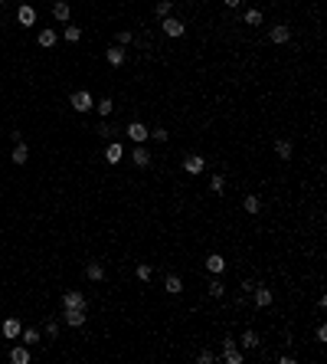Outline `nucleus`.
Here are the masks:
<instances>
[{"label":"nucleus","mask_w":327,"mask_h":364,"mask_svg":"<svg viewBox=\"0 0 327 364\" xmlns=\"http://www.w3.org/2000/svg\"><path fill=\"white\" fill-rule=\"evenodd\" d=\"M59 335V322H46V338H56Z\"/></svg>","instance_id":"35"},{"label":"nucleus","mask_w":327,"mask_h":364,"mask_svg":"<svg viewBox=\"0 0 327 364\" xmlns=\"http://www.w3.org/2000/svg\"><path fill=\"white\" fill-rule=\"evenodd\" d=\"M131 161H134L138 167H148V164H151V151L144 148V144H138V148L131 151Z\"/></svg>","instance_id":"11"},{"label":"nucleus","mask_w":327,"mask_h":364,"mask_svg":"<svg viewBox=\"0 0 327 364\" xmlns=\"http://www.w3.org/2000/svg\"><path fill=\"white\" fill-rule=\"evenodd\" d=\"M151 276H154V269H151L148 262H141V266H138V279H141V282H148Z\"/></svg>","instance_id":"31"},{"label":"nucleus","mask_w":327,"mask_h":364,"mask_svg":"<svg viewBox=\"0 0 327 364\" xmlns=\"http://www.w3.org/2000/svg\"><path fill=\"white\" fill-rule=\"evenodd\" d=\"M36 341H39L36 328H23V345H26V348H30V345H36Z\"/></svg>","instance_id":"28"},{"label":"nucleus","mask_w":327,"mask_h":364,"mask_svg":"<svg viewBox=\"0 0 327 364\" xmlns=\"http://www.w3.org/2000/svg\"><path fill=\"white\" fill-rule=\"evenodd\" d=\"M72 109L76 112H92L95 109V99H92V92H85V89H79V92H72Z\"/></svg>","instance_id":"1"},{"label":"nucleus","mask_w":327,"mask_h":364,"mask_svg":"<svg viewBox=\"0 0 327 364\" xmlns=\"http://www.w3.org/2000/svg\"><path fill=\"white\" fill-rule=\"evenodd\" d=\"M242 345H245V348H258V335H255V332H252V328H249V332L242 335Z\"/></svg>","instance_id":"30"},{"label":"nucleus","mask_w":327,"mask_h":364,"mask_svg":"<svg viewBox=\"0 0 327 364\" xmlns=\"http://www.w3.org/2000/svg\"><path fill=\"white\" fill-rule=\"evenodd\" d=\"M115 40H118V46H128V43H131V33H128V30H121V33L115 36Z\"/></svg>","instance_id":"36"},{"label":"nucleus","mask_w":327,"mask_h":364,"mask_svg":"<svg viewBox=\"0 0 327 364\" xmlns=\"http://www.w3.org/2000/svg\"><path fill=\"white\" fill-rule=\"evenodd\" d=\"M69 13H72V10H69V3H66V0H56V3H53V16H56V20H63V23H66V20H69Z\"/></svg>","instance_id":"18"},{"label":"nucleus","mask_w":327,"mask_h":364,"mask_svg":"<svg viewBox=\"0 0 327 364\" xmlns=\"http://www.w3.org/2000/svg\"><path fill=\"white\" fill-rule=\"evenodd\" d=\"M95 109H98V115H105V119H108V115H111V109H115V102H111V99H101V102L95 105Z\"/></svg>","instance_id":"29"},{"label":"nucleus","mask_w":327,"mask_h":364,"mask_svg":"<svg viewBox=\"0 0 327 364\" xmlns=\"http://www.w3.org/2000/svg\"><path fill=\"white\" fill-rule=\"evenodd\" d=\"M196 361H200V364H213V361H216V355H213V351H206V348H203Z\"/></svg>","instance_id":"34"},{"label":"nucleus","mask_w":327,"mask_h":364,"mask_svg":"<svg viewBox=\"0 0 327 364\" xmlns=\"http://www.w3.org/2000/svg\"><path fill=\"white\" fill-rule=\"evenodd\" d=\"M0 7H3V0H0Z\"/></svg>","instance_id":"39"},{"label":"nucleus","mask_w":327,"mask_h":364,"mask_svg":"<svg viewBox=\"0 0 327 364\" xmlns=\"http://www.w3.org/2000/svg\"><path fill=\"white\" fill-rule=\"evenodd\" d=\"M98 135L101 138H111V125H108V121H101V125H98Z\"/></svg>","instance_id":"37"},{"label":"nucleus","mask_w":327,"mask_h":364,"mask_svg":"<svg viewBox=\"0 0 327 364\" xmlns=\"http://www.w3.org/2000/svg\"><path fill=\"white\" fill-rule=\"evenodd\" d=\"M161 26H164V33H167V36H183V30H187V26L180 23L177 16H164Z\"/></svg>","instance_id":"6"},{"label":"nucleus","mask_w":327,"mask_h":364,"mask_svg":"<svg viewBox=\"0 0 327 364\" xmlns=\"http://www.w3.org/2000/svg\"><path fill=\"white\" fill-rule=\"evenodd\" d=\"M239 3H242V0H226V7H239Z\"/></svg>","instance_id":"38"},{"label":"nucleus","mask_w":327,"mask_h":364,"mask_svg":"<svg viewBox=\"0 0 327 364\" xmlns=\"http://www.w3.org/2000/svg\"><path fill=\"white\" fill-rule=\"evenodd\" d=\"M56 40H59V36H56V30H43V33H39V46H43V49L56 46Z\"/></svg>","instance_id":"23"},{"label":"nucleus","mask_w":327,"mask_h":364,"mask_svg":"<svg viewBox=\"0 0 327 364\" xmlns=\"http://www.w3.org/2000/svg\"><path fill=\"white\" fill-rule=\"evenodd\" d=\"M206 269H210L213 276H219V272L226 269V259H223L219 253H210V256H206Z\"/></svg>","instance_id":"8"},{"label":"nucleus","mask_w":327,"mask_h":364,"mask_svg":"<svg viewBox=\"0 0 327 364\" xmlns=\"http://www.w3.org/2000/svg\"><path fill=\"white\" fill-rule=\"evenodd\" d=\"M85 276L92 279V282H101V279H105V269H101V262H88V266H85Z\"/></svg>","instance_id":"20"},{"label":"nucleus","mask_w":327,"mask_h":364,"mask_svg":"<svg viewBox=\"0 0 327 364\" xmlns=\"http://www.w3.org/2000/svg\"><path fill=\"white\" fill-rule=\"evenodd\" d=\"M203 167H206V158H200V154H187L183 158V171L187 174H203Z\"/></svg>","instance_id":"3"},{"label":"nucleus","mask_w":327,"mask_h":364,"mask_svg":"<svg viewBox=\"0 0 327 364\" xmlns=\"http://www.w3.org/2000/svg\"><path fill=\"white\" fill-rule=\"evenodd\" d=\"M66 325H72V328L85 325V309H66Z\"/></svg>","instance_id":"13"},{"label":"nucleus","mask_w":327,"mask_h":364,"mask_svg":"<svg viewBox=\"0 0 327 364\" xmlns=\"http://www.w3.org/2000/svg\"><path fill=\"white\" fill-rule=\"evenodd\" d=\"M206 289H210V295H213V299H219V295L226 292V289H223V282H219V279H213V282L206 285Z\"/></svg>","instance_id":"32"},{"label":"nucleus","mask_w":327,"mask_h":364,"mask_svg":"<svg viewBox=\"0 0 327 364\" xmlns=\"http://www.w3.org/2000/svg\"><path fill=\"white\" fill-rule=\"evenodd\" d=\"M242 210H245V214H252V217H255L258 210H262V200H258L255 194H249V197L242 200Z\"/></svg>","instance_id":"19"},{"label":"nucleus","mask_w":327,"mask_h":364,"mask_svg":"<svg viewBox=\"0 0 327 364\" xmlns=\"http://www.w3.org/2000/svg\"><path fill=\"white\" fill-rule=\"evenodd\" d=\"M0 332H3V338H20V318H7Z\"/></svg>","instance_id":"15"},{"label":"nucleus","mask_w":327,"mask_h":364,"mask_svg":"<svg viewBox=\"0 0 327 364\" xmlns=\"http://www.w3.org/2000/svg\"><path fill=\"white\" fill-rule=\"evenodd\" d=\"M63 309H85V295L76 292V289H72V292H66L63 295Z\"/></svg>","instance_id":"7"},{"label":"nucleus","mask_w":327,"mask_h":364,"mask_svg":"<svg viewBox=\"0 0 327 364\" xmlns=\"http://www.w3.org/2000/svg\"><path fill=\"white\" fill-rule=\"evenodd\" d=\"M121 158H125V148H121L118 141H111L108 148H105V161H108V164H118Z\"/></svg>","instance_id":"10"},{"label":"nucleus","mask_w":327,"mask_h":364,"mask_svg":"<svg viewBox=\"0 0 327 364\" xmlns=\"http://www.w3.org/2000/svg\"><path fill=\"white\" fill-rule=\"evenodd\" d=\"M10 361H13V364H30V351H26V345H16V348L10 351Z\"/></svg>","instance_id":"17"},{"label":"nucleus","mask_w":327,"mask_h":364,"mask_svg":"<svg viewBox=\"0 0 327 364\" xmlns=\"http://www.w3.org/2000/svg\"><path fill=\"white\" fill-rule=\"evenodd\" d=\"M151 138H154V141H167V138H170V131H167V128H154V131H151Z\"/></svg>","instance_id":"33"},{"label":"nucleus","mask_w":327,"mask_h":364,"mask_svg":"<svg viewBox=\"0 0 327 364\" xmlns=\"http://www.w3.org/2000/svg\"><path fill=\"white\" fill-rule=\"evenodd\" d=\"M63 40L66 43H79V40H82V26H66V30H63Z\"/></svg>","instance_id":"21"},{"label":"nucleus","mask_w":327,"mask_h":364,"mask_svg":"<svg viewBox=\"0 0 327 364\" xmlns=\"http://www.w3.org/2000/svg\"><path fill=\"white\" fill-rule=\"evenodd\" d=\"M125 131H128V138H131L134 144H144V141L151 138V128L144 125V121H131V125L125 128Z\"/></svg>","instance_id":"2"},{"label":"nucleus","mask_w":327,"mask_h":364,"mask_svg":"<svg viewBox=\"0 0 327 364\" xmlns=\"http://www.w3.org/2000/svg\"><path fill=\"white\" fill-rule=\"evenodd\" d=\"M105 59H108L111 66H125V46H111L108 53H105Z\"/></svg>","instance_id":"16"},{"label":"nucleus","mask_w":327,"mask_h":364,"mask_svg":"<svg viewBox=\"0 0 327 364\" xmlns=\"http://www.w3.org/2000/svg\"><path fill=\"white\" fill-rule=\"evenodd\" d=\"M164 289L170 295H180L183 292V282H180V276H167V282H164Z\"/></svg>","instance_id":"22"},{"label":"nucleus","mask_w":327,"mask_h":364,"mask_svg":"<svg viewBox=\"0 0 327 364\" xmlns=\"http://www.w3.org/2000/svg\"><path fill=\"white\" fill-rule=\"evenodd\" d=\"M210 190H213V194H223V190H226V177H223V174H213L210 177Z\"/></svg>","instance_id":"25"},{"label":"nucleus","mask_w":327,"mask_h":364,"mask_svg":"<svg viewBox=\"0 0 327 364\" xmlns=\"http://www.w3.org/2000/svg\"><path fill=\"white\" fill-rule=\"evenodd\" d=\"M242 20H245L249 26H258V23H262V10H245V16H242Z\"/></svg>","instance_id":"27"},{"label":"nucleus","mask_w":327,"mask_h":364,"mask_svg":"<svg viewBox=\"0 0 327 364\" xmlns=\"http://www.w3.org/2000/svg\"><path fill=\"white\" fill-rule=\"evenodd\" d=\"M275 154H278L281 161H288L291 158V141H281L278 138V141H275Z\"/></svg>","instance_id":"24"},{"label":"nucleus","mask_w":327,"mask_h":364,"mask_svg":"<svg viewBox=\"0 0 327 364\" xmlns=\"http://www.w3.org/2000/svg\"><path fill=\"white\" fill-rule=\"evenodd\" d=\"M16 20H20L23 26H33V23H36V10H33V7H26V3H23V7L16 10Z\"/></svg>","instance_id":"14"},{"label":"nucleus","mask_w":327,"mask_h":364,"mask_svg":"<svg viewBox=\"0 0 327 364\" xmlns=\"http://www.w3.org/2000/svg\"><path fill=\"white\" fill-rule=\"evenodd\" d=\"M170 7H173V0H157L154 13H157V16H161V20H164V16H170Z\"/></svg>","instance_id":"26"},{"label":"nucleus","mask_w":327,"mask_h":364,"mask_svg":"<svg viewBox=\"0 0 327 364\" xmlns=\"http://www.w3.org/2000/svg\"><path fill=\"white\" fill-rule=\"evenodd\" d=\"M223 361L226 364H242V351L236 348V341L226 338V348H223Z\"/></svg>","instance_id":"4"},{"label":"nucleus","mask_w":327,"mask_h":364,"mask_svg":"<svg viewBox=\"0 0 327 364\" xmlns=\"http://www.w3.org/2000/svg\"><path fill=\"white\" fill-rule=\"evenodd\" d=\"M252 295H255L258 309H268V305H272V289H265V285H252Z\"/></svg>","instance_id":"5"},{"label":"nucleus","mask_w":327,"mask_h":364,"mask_svg":"<svg viewBox=\"0 0 327 364\" xmlns=\"http://www.w3.org/2000/svg\"><path fill=\"white\" fill-rule=\"evenodd\" d=\"M26 158H30V148H26V141H16V144H13V154H10V161H13V164H26Z\"/></svg>","instance_id":"9"},{"label":"nucleus","mask_w":327,"mask_h":364,"mask_svg":"<svg viewBox=\"0 0 327 364\" xmlns=\"http://www.w3.org/2000/svg\"><path fill=\"white\" fill-rule=\"evenodd\" d=\"M268 36H272V43H278V46H281V43H288L291 40V26H272V33H268Z\"/></svg>","instance_id":"12"}]
</instances>
